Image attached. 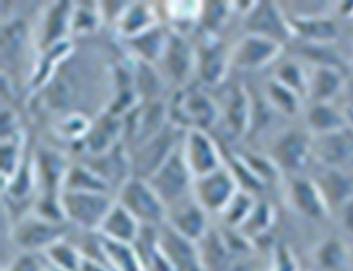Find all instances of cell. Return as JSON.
<instances>
[{
	"instance_id": "cell-1",
	"label": "cell",
	"mask_w": 353,
	"mask_h": 271,
	"mask_svg": "<svg viewBox=\"0 0 353 271\" xmlns=\"http://www.w3.org/2000/svg\"><path fill=\"white\" fill-rule=\"evenodd\" d=\"M147 181L159 194L168 212L194 198L195 178L184 159L183 144Z\"/></svg>"
},
{
	"instance_id": "cell-2",
	"label": "cell",
	"mask_w": 353,
	"mask_h": 271,
	"mask_svg": "<svg viewBox=\"0 0 353 271\" xmlns=\"http://www.w3.org/2000/svg\"><path fill=\"white\" fill-rule=\"evenodd\" d=\"M116 201L141 223V226H161L167 222L168 209L145 178L133 175L117 190Z\"/></svg>"
},
{
	"instance_id": "cell-3",
	"label": "cell",
	"mask_w": 353,
	"mask_h": 271,
	"mask_svg": "<svg viewBox=\"0 0 353 271\" xmlns=\"http://www.w3.org/2000/svg\"><path fill=\"white\" fill-rule=\"evenodd\" d=\"M168 113L171 123L185 132L190 129L208 132L221 117L216 102L199 89H183L172 99Z\"/></svg>"
},
{
	"instance_id": "cell-4",
	"label": "cell",
	"mask_w": 353,
	"mask_h": 271,
	"mask_svg": "<svg viewBox=\"0 0 353 271\" xmlns=\"http://www.w3.org/2000/svg\"><path fill=\"white\" fill-rule=\"evenodd\" d=\"M116 203V197L103 192L63 191L61 206L65 221L90 232H99L103 221Z\"/></svg>"
},
{
	"instance_id": "cell-5",
	"label": "cell",
	"mask_w": 353,
	"mask_h": 271,
	"mask_svg": "<svg viewBox=\"0 0 353 271\" xmlns=\"http://www.w3.org/2000/svg\"><path fill=\"white\" fill-rule=\"evenodd\" d=\"M185 130L175 125H167L152 140L137 147L136 157H132L133 175L149 179L183 144Z\"/></svg>"
},
{
	"instance_id": "cell-6",
	"label": "cell",
	"mask_w": 353,
	"mask_h": 271,
	"mask_svg": "<svg viewBox=\"0 0 353 271\" xmlns=\"http://www.w3.org/2000/svg\"><path fill=\"white\" fill-rule=\"evenodd\" d=\"M243 19L248 34L270 39L283 47L294 40L288 16L279 3L254 2Z\"/></svg>"
},
{
	"instance_id": "cell-7",
	"label": "cell",
	"mask_w": 353,
	"mask_h": 271,
	"mask_svg": "<svg viewBox=\"0 0 353 271\" xmlns=\"http://www.w3.org/2000/svg\"><path fill=\"white\" fill-rule=\"evenodd\" d=\"M239 191L236 179L226 164L205 177L196 178L194 183V199L199 203L210 215H221L230 199Z\"/></svg>"
},
{
	"instance_id": "cell-8",
	"label": "cell",
	"mask_w": 353,
	"mask_h": 271,
	"mask_svg": "<svg viewBox=\"0 0 353 271\" xmlns=\"http://www.w3.org/2000/svg\"><path fill=\"white\" fill-rule=\"evenodd\" d=\"M13 242L27 253H44L48 248L65 239L63 223L48 221L37 214L24 217L12 232Z\"/></svg>"
},
{
	"instance_id": "cell-9",
	"label": "cell",
	"mask_w": 353,
	"mask_h": 271,
	"mask_svg": "<svg viewBox=\"0 0 353 271\" xmlns=\"http://www.w3.org/2000/svg\"><path fill=\"white\" fill-rule=\"evenodd\" d=\"M183 154L194 178L208 175L225 165V157L218 143L199 129L185 132L183 140Z\"/></svg>"
},
{
	"instance_id": "cell-10",
	"label": "cell",
	"mask_w": 353,
	"mask_h": 271,
	"mask_svg": "<svg viewBox=\"0 0 353 271\" xmlns=\"http://www.w3.org/2000/svg\"><path fill=\"white\" fill-rule=\"evenodd\" d=\"M159 239L172 271H207L199 245L176 232L168 222L159 226Z\"/></svg>"
},
{
	"instance_id": "cell-11",
	"label": "cell",
	"mask_w": 353,
	"mask_h": 271,
	"mask_svg": "<svg viewBox=\"0 0 353 271\" xmlns=\"http://www.w3.org/2000/svg\"><path fill=\"white\" fill-rule=\"evenodd\" d=\"M312 156V139L303 130L290 129L280 133L272 144L269 157L280 171L299 172Z\"/></svg>"
},
{
	"instance_id": "cell-12",
	"label": "cell",
	"mask_w": 353,
	"mask_h": 271,
	"mask_svg": "<svg viewBox=\"0 0 353 271\" xmlns=\"http://www.w3.org/2000/svg\"><path fill=\"white\" fill-rule=\"evenodd\" d=\"M283 46L261 36L246 34L230 50L232 67L242 71L260 70L273 64L283 52Z\"/></svg>"
},
{
	"instance_id": "cell-13",
	"label": "cell",
	"mask_w": 353,
	"mask_h": 271,
	"mask_svg": "<svg viewBox=\"0 0 353 271\" xmlns=\"http://www.w3.org/2000/svg\"><path fill=\"white\" fill-rule=\"evenodd\" d=\"M160 64L171 82L176 86H185L190 78L196 74V48L184 34L174 32Z\"/></svg>"
},
{
	"instance_id": "cell-14",
	"label": "cell",
	"mask_w": 353,
	"mask_h": 271,
	"mask_svg": "<svg viewBox=\"0 0 353 271\" xmlns=\"http://www.w3.org/2000/svg\"><path fill=\"white\" fill-rule=\"evenodd\" d=\"M312 156L323 165L342 170L353 163V129L346 128L312 140Z\"/></svg>"
},
{
	"instance_id": "cell-15",
	"label": "cell",
	"mask_w": 353,
	"mask_h": 271,
	"mask_svg": "<svg viewBox=\"0 0 353 271\" xmlns=\"http://www.w3.org/2000/svg\"><path fill=\"white\" fill-rule=\"evenodd\" d=\"M230 63V51L212 36H207L196 48V74L205 85H219L228 75Z\"/></svg>"
},
{
	"instance_id": "cell-16",
	"label": "cell",
	"mask_w": 353,
	"mask_h": 271,
	"mask_svg": "<svg viewBox=\"0 0 353 271\" xmlns=\"http://www.w3.org/2000/svg\"><path fill=\"white\" fill-rule=\"evenodd\" d=\"M288 198L294 209L310 219L322 221L331 212L325 197L312 178L294 177L288 185Z\"/></svg>"
},
{
	"instance_id": "cell-17",
	"label": "cell",
	"mask_w": 353,
	"mask_h": 271,
	"mask_svg": "<svg viewBox=\"0 0 353 271\" xmlns=\"http://www.w3.org/2000/svg\"><path fill=\"white\" fill-rule=\"evenodd\" d=\"M253 99L243 85L233 86L226 98L221 116L232 137H243L253 126Z\"/></svg>"
},
{
	"instance_id": "cell-18",
	"label": "cell",
	"mask_w": 353,
	"mask_h": 271,
	"mask_svg": "<svg viewBox=\"0 0 353 271\" xmlns=\"http://www.w3.org/2000/svg\"><path fill=\"white\" fill-rule=\"evenodd\" d=\"M123 117L116 116L110 112L102 114L86 134L82 144L85 145L86 153L91 157H97L108 153L109 150L121 144V139L125 134Z\"/></svg>"
},
{
	"instance_id": "cell-19",
	"label": "cell",
	"mask_w": 353,
	"mask_h": 271,
	"mask_svg": "<svg viewBox=\"0 0 353 271\" xmlns=\"http://www.w3.org/2000/svg\"><path fill=\"white\" fill-rule=\"evenodd\" d=\"M74 3L57 2L48 6L47 13L41 21L39 47L41 52L52 48L57 44L68 41L71 36V23H72Z\"/></svg>"
},
{
	"instance_id": "cell-20",
	"label": "cell",
	"mask_w": 353,
	"mask_h": 271,
	"mask_svg": "<svg viewBox=\"0 0 353 271\" xmlns=\"http://www.w3.org/2000/svg\"><path fill=\"white\" fill-rule=\"evenodd\" d=\"M210 214L192 198L191 201L171 209L167 222L185 237L199 243L210 233Z\"/></svg>"
},
{
	"instance_id": "cell-21",
	"label": "cell",
	"mask_w": 353,
	"mask_h": 271,
	"mask_svg": "<svg viewBox=\"0 0 353 271\" xmlns=\"http://www.w3.org/2000/svg\"><path fill=\"white\" fill-rule=\"evenodd\" d=\"M294 39L299 37L304 43L316 46H331L339 39L338 24L327 14L288 17Z\"/></svg>"
},
{
	"instance_id": "cell-22",
	"label": "cell",
	"mask_w": 353,
	"mask_h": 271,
	"mask_svg": "<svg viewBox=\"0 0 353 271\" xmlns=\"http://www.w3.org/2000/svg\"><path fill=\"white\" fill-rule=\"evenodd\" d=\"M94 163H85L94 171H97L106 183L113 188L114 183L119 190L126 181L133 177V164L132 157L122 143L109 150L108 153L92 157Z\"/></svg>"
},
{
	"instance_id": "cell-23",
	"label": "cell",
	"mask_w": 353,
	"mask_h": 271,
	"mask_svg": "<svg viewBox=\"0 0 353 271\" xmlns=\"http://www.w3.org/2000/svg\"><path fill=\"white\" fill-rule=\"evenodd\" d=\"M345 88V78L336 67H312L308 72L307 98L312 103H332Z\"/></svg>"
},
{
	"instance_id": "cell-24",
	"label": "cell",
	"mask_w": 353,
	"mask_h": 271,
	"mask_svg": "<svg viewBox=\"0 0 353 271\" xmlns=\"http://www.w3.org/2000/svg\"><path fill=\"white\" fill-rule=\"evenodd\" d=\"M141 223L116 201L98 233L116 242L134 243L141 232Z\"/></svg>"
},
{
	"instance_id": "cell-25",
	"label": "cell",
	"mask_w": 353,
	"mask_h": 271,
	"mask_svg": "<svg viewBox=\"0 0 353 271\" xmlns=\"http://www.w3.org/2000/svg\"><path fill=\"white\" fill-rule=\"evenodd\" d=\"M159 24L160 19L156 9L149 3H129L121 20L116 23L117 33L125 40H132Z\"/></svg>"
},
{
	"instance_id": "cell-26",
	"label": "cell",
	"mask_w": 353,
	"mask_h": 271,
	"mask_svg": "<svg viewBox=\"0 0 353 271\" xmlns=\"http://www.w3.org/2000/svg\"><path fill=\"white\" fill-rule=\"evenodd\" d=\"M133 246L139 254L143 271H172L160 246L159 228L143 226Z\"/></svg>"
},
{
	"instance_id": "cell-27",
	"label": "cell",
	"mask_w": 353,
	"mask_h": 271,
	"mask_svg": "<svg viewBox=\"0 0 353 271\" xmlns=\"http://www.w3.org/2000/svg\"><path fill=\"white\" fill-rule=\"evenodd\" d=\"M170 37L171 33H167L165 28L159 24L149 30V32H145L132 40H126V43L132 46L137 59L154 66L156 63H160V59L163 58Z\"/></svg>"
},
{
	"instance_id": "cell-28",
	"label": "cell",
	"mask_w": 353,
	"mask_h": 271,
	"mask_svg": "<svg viewBox=\"0 0 353 271\" xmlns=\"http://www.w3.org/2000/svg\"><path fill=\"white\" fill-rule=\"evenodd\" d=\"M102 260L112 271H143L139 254L132 243L116 242L101 233Z\"/></svg>"
},
{
	"instance_id": "cell-29",
	"label": "cell",
	"mask_w": 353,
	"mask_h": 271,
	"mask_svg": "<svg viewBox=\"0 0 353 271\" xmlns=\"http://www.w3.org/2000/svg\"><path fill=\"white\" fill-rule=\"evenodd\" d=\"M305 122L316 136L330 134L347 126L345 113L339 112L332 103H312L307 112Z\"/></svg>"
},
{
	"instance_id": "cell-30",
	"label": "cell",
	"mask_w": 353,
	"mask_h": 271,
	"mask_svg": "<svg viewBox=\"0 0 353 271\" xmlns=\"http://www.w3.org/2000/svg\"><path fill=\"white\" fill-rule=\"evenodd\" d=\"M63 191L110 194L112 187L97 171H94L88 164L82 163L70 165L64 179Z\"/></svg>"
},
{
	"instance_id": "cell-31",
	"label": "cell",
	"mask_w": 353,
	"mask_h": 271,
	"mask_svg": "<svg viewBox=\"0 0 353 271\" xmlns=\"http://www.w3.org/2000/svg\"><path fill=\"white\" fill-rule=\"evenodd\" d=\"M48 270L51 271H79L83 254L78 246L68 242L67 239L60 240L44 253Z\"/></svg>"
},
{
	"instance_id": "cell-32",
	"label": "cell",
	"mask_w": 353,
	"mask_h": 271,
	"mask_svg": "<svg viewBox=\"0 0 353 271\" xmlns=\"http://www.w3.org/2000/svg\"><path fill=\"white\" fill-rule=\"evenodd\" d=\"M323 197H325L330 208L332 203L339 208L353 197V185L352 181L342 172V170L328 168V172L323 174L321 179L316 181Z\"/></svg>"
},
{
	"instance_id": "cell-33",
	"label": "cell",
	"mask_w": 353,
	"mask_h": 271,
	"mask_svg": "<svg viewBox=\"0 0 353 271\" xmlns=\"http://www.w3.org/2000/svg\"><path fill=\"white\" fill-rule=\"evenodd\" d=\"M314 260L322 270L341 271L349 263V252L341 239L328 237L315 249Z\"/></svg>"
},
{
	"instance_id": "cell-34",
	"label": "cell",
	"mask_w": 353,
	"mask_h": 271,
	"mask_svg": "<svg viewBox=\"0 0 353 271\" xmlns=\"http://www.w3.org/2000/svg\"><path fill=\"white\" fill-rule=\"evenodd\" d=\"M266 99L276 112L284 116H296L301 110L303 98L274 78L266 85Z\"/></svg>"
},
{
	"instance_id": "cell-35",
	"label": "cell",
	"mask_w": 353,
	"mask_h": 271,
	"mask_svg": "<svg viewBox=\"0 0 353 271\" xmlns=\"http://www.w3.org/2000/svg\"><path fill=\"white\" fill-rule=\"evenodd\" d=\"M133 78L140 101L143 97H145L150 102L159 101L160 90L164 86V79L161 74L157 72V70L153 67V64L137 59Z\"/></svg>"
},
{
	"instance_id": "cell-36",
	"label": "cell",
	"mask_w": 353,
	"mask_h": 271,
	"mask_svg": "<svg viewBox=\"0 0 353 271\" xmlns=\"http://www.w3.org/2000/svg\"><path fill=\"white\" fill-rule=\"evenodd\" d=\"M256 203L257 201L253 194L239 190L221 214L222 221L228 228L238 230L248 221V218L253 212Z\"/></svg>"
},
{
	"instance_id": "cell-37",
	"label": "cell",
	"mask_w": 353,
	"mask_h": 271,
	"mask_svg": "<svg viewBox=\"0 0 353 271\" xmlns=\"http://www.w3.org/2000/svg\"><path fill=\"white\" fill-rule=\"evenodd\" d=\"M274 217L276 210L270 203L257 202L248 221L238 230L252 242L253 239L266 234L272 229L274 223Z\"/></svg>"
},
{
	"instance_id": "cell-38",
	"label": "cell",
	"mask_w": 353,
	"mask_h": 271,
	"mask_svg": "<svg viewBox=\"0 0 353 271\" xmlns=\"http://www.w3.org/2000/svg\"><path fill=\"white\" fill-rule=\"evenodd\" d=\"M233 3L226 2H210L202 3L199 23L203 27L207 36L216 37L215 34L225 27L229 16L233 13Z\"/></svg>"
},
{
	"instance_id": "cell-39",
	"label": "cell",
	"mask_w": 353,
	"mask_h": 271,
	"mask_svg": "<svg viewBox=\"0 0 353 271\" xmlns=\"http://www.w3.org/2000/svg\"><path fill=\"white\" fill-rule=\"evenodd\" d=\"M102 13L99 3H74L72 23H71V34L85 36L90 34L99 27L102 21Z\"/></svg>"
},
{
	"instance_id": "cell-40",
	"label": "cell",
	"mask_w": 353,
	"mask_h": 271,
	"mask_svg": "<svg viewBox=\"0 0 353 271\" xmlns=\"http://www.w3.org/2000/svg\"><path fill=\"white\" fill-rule=\"evenodd\" d=\"M273 78L285 85L287 88L292 89L294 92H297L303 99L307 98L308 72L297 61L290 59V61L283 63L277 68Z\"/></svg>"
},
{
	"instance_id": "cell-41",
	"label": "cell",
	"mask_w": 353,
	"mask_h": 271,
	"mask_svg": "<svg viewBox=\"0 0 353 271\" xmlns=\"http://www.w3.org/2000/svg\"><path fill=\"white\" fill-rule=\"evenodd\" d=\"M24 139L19 136L2 140V181L5 185L17 174L23 164Z\"/></svg>"
},
{
	"instance_id": "cell-42",
	"label": "cell",
	"mask_w": 353,
	"mask_h": 271,
	"mask_svg": "<svg viewBox=\"0 0 353 271\" xmlns=\"http://www.w3.org/2000/svg\"><path fill=\"white\" fill-rule=\"evenodd\" d=\"M238 154L264 185L276 183V181L280 179L281 171L269 156H261L257 153H238Z\"/></svg>"
},
{
	"instance_id": "cell-43",
	"label": "cell",
	"mask_w": 353,
	"mask_h": 271,
	"mask_svg": "<svg viewBox=\"0 0 353 271\" xmlns=\"http://www.w3.org/2000/svg\"><path fill=\"white\" fill-rule=\"evenodd\" d=\"M170 21L176 27L174 32L179 30V26H194L199 23V16L202 10L201 2H170L164 6ZM171 24V26H172Z\"/></svg>"
},
{
	"instance_id": "cell-44",
	"label": "cell",
	"mask_w": 353,
	"mask_h": 271,
	"mask_svg": "<svg viewBox=\"0 0 353 271\" xmlns=\"http://www.w3.org/2000/svg\"><path fill=\"white\" fill-rule=\"evenodd\" d=\"M92 128V122L86 116L81 113H70L57 126V133L63 136V139L83 141L86 134L90 133Z\"/></svg>"
},
{
	"instance_id": "cell-45",
	"label": "cell",
	"mask_w": 353,
	"mask_h": 271,
	"mask_svg": "<svg viewBox=\"0 0 353 271\" xmlns=\"http://www.w3.org/2000/svg\"><path fill=\"white\" fill-rule=\"evenodd\" d=\"M270 271H300V267L294 253L288 248L280 246L273 256Z\"/></svg>"
},
{
	"instance_id": "cell-46",
	"label": "cell",
	"mask_w": 353,
	"mask_h": 271,
	"mask_svg": "<svg viewBox=\"0 0 353 271\" xmlns=\"http://www.w3.org/2000/svg\"><path fill=\"white\" fill-rule=\"evenodd\" d=\"M5 271H46V267L36 257V253L24 252L17 256Z\"/></svg>"
},
{
	"instance_id": "cell-47",
	"label": "cell",
	"mask_w": 353,
	"mask_h": 271,
	"mask_svg": "<svg viewBox=\"0 0 353 271\" xmlns=\"http://www.w3.org/2000/svg\"><path fill=\"white\" fill-rule=\"evenodd\" d=\"M341 215L342 223L345 229L353 234V197H350L342 206H341Z\"/></svg>"
},
{
	"instance_id": "cell-48",
	"label": "cell",
	"mask_w": 353,
	"mask_h": 271,
	"mask_svg": "<svg viewBox=\"0 0 353 271\" xmlns=\"http://www.w3.org/2000/svg\"><path fill=\"white\" fill-rule=\"evenodd\" d=\"M79 271H112L105 261L92 259V257H86L83 256V260L81 263Z\"/></svg>"
},
{
	"instance_id": "cell-49",
	"label": "cell",
	"mask_w": 353,
	"mask_h": 271,
	"mask_svg": "<svg viewBox=\"0 0 353 271\" xmlns=\"http://www.w3.org/2000/svg\"><path fill=\"white\" fill-rule=\"evenodd\" d=\"M339 13L343 17H353V2H342L336 5Z\"/></svg>"
},
{
	"instance_id": "cell-50",
	"label": "cell",
	"mask_w": 353,
	"mask_h": 271,
	"mask_svg": "<svg viewBox=\"0 0 353 271\" xmlns=\"http://www.w3.org/2000/svg\"><path fill=\"white\" fill-rule=\"evenodd\" d=\"M50 271H51V270H50Z\"/></svg>"
},
{
	"instance_id": "cell-51",
	"label": "cell",
	"mask_w": 353,
	"mask_h": 271,
	"mask_svg": "<svg viewBox=\"0 0 353 271\" xmlns=\"http://www.w3.org/2000/svg\"><path fill=\"white\" fill-rule=\"evenodd\" d=\"M48 271H50V270H48Z\"/></svg>"
}]
</instances>
